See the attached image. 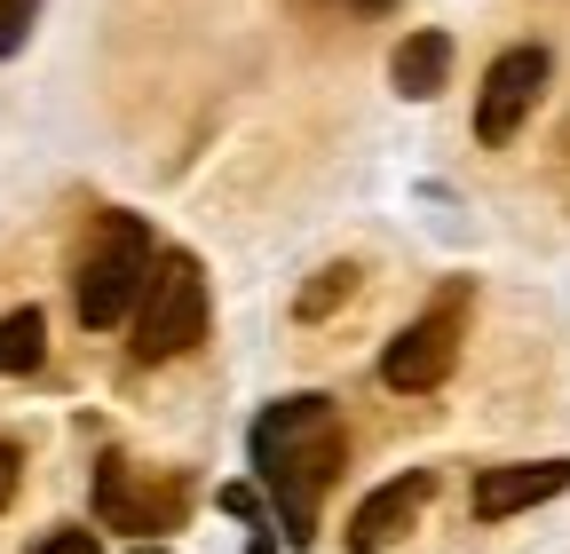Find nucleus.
<instances>
[{
	"instance_id": "obj_1",
	"label": "nucleus",
	"mask_w": 570,
	"mask_h": 554,
	"mask_svg": "<svg viewBox=\"0 0 570 554\" xmlns=\"http://www.w3.org/2000/svg\"><path fill=\"white\" fill-rule=\"evenodd\" d=\"M246 452H254L262 492L277 499L285 546H309V538H317V507H325V492H333L341 467H348V436H341L333 396H317V388L277 396L262 421H254Z\"/></svg>"
},
{
	"instance_id": "obj_2",
	"label": "nucleus",
	"mask_w": 570,
	"mask_h": 554,
	"mask_svg": "<svg viewBox=\"0 0 570 554\" xmlns=\"http://www.w3.org/2000/svg\"><path fill=\"white\" fill-rule=\"evenodd\" d=\"M127 349L142 357V365H167V357H190L198 340H206V269H198V254H183V246H159L151 254V269H142V294H135V309H127Z\"/></svg>"
},
{
	"instance_id": "obj_3",
	"label": "nucleus",
	"mask_w": 570,
	"mask_h": 554,
	"mask_svg": "<svg viewBox=\"0 0 570 554\" xmlns=\"http://www.w3.org/2000/svg\"><path fill=\"white\" fill-rule=\"evenodd\" d=\"M151 222L142 215H104L88 254H80V277H71V309H80L88 333H119L135 294H142V269H151Z\"/></svg>"
},
{
	"instance_id": "obj_4",
	"label": "nucleus",
	"mask_w": 570,
	"mask_h": 554,
	"mask_svg": "<svg viewBox=\"0 0 570 554\" xmlns=\"http://www.w3.org/2000/svg\"><path fill=\"white\" fill-rule=\"evenodd\" d=\"M190 515V483L175 467H135V459H104L96 467V523L104 531H135V538H151V531H175Z\"/></svg>"
},
{
	"instance_id": "obj_5",
	"label": "nucleus",
	"mask_w": 570,
	"mask_h": 554,
	"mask_svg": "<svg viewBox=\"0 0 570 554\" xmlns=\"http://www.w3.org/2000/svg\"><path fill=\"white\" fill-rule=\"evenodd\" d=\"M460 365V294H444L428 317H412L389 349H381V380L396 396H428V388H444Z\"/></svg>"
},
{
	"instance_id": "obj_6",
	"label": "nucleus",
	"mask_w": 570,
	"mask_h": 554,
	"mask_svg": "<svg viewBox=\"0 0 570 554\" xmlns=\"http://www.w3.org/2000/svg\"><path fill=\"white\" fill-rule=\"evenodd\" d=\"M547 48H508V56H491V72H483V96H475V135L499 151V144H515L531 103L547 96Z\"/></svg>"
},
{
	"instance_id": "obj_7",
	"label": "nucleus",
	"mask_w": 570,
	"mask_h": 554,
	"mask_svg": "<svg viewBox=\"0 0 570 554\" xmlns=\"http://www.w3.org/2000/svg\"><path fill=\"white\" fill-rule=\"evenodd\" d=\"M428 499H436V467L389 475L381 492L356 499V515H348V554H389V546H396V538L428 515Z\"/></svg>"
},
{
	"instance_id": "obj_8",
	"label": "nucleus",
	"mask_w": 570,
	"mask_h": 554,
	"mask_svg": "<svg viewBox=\"0 0 570 554\" xmlns=\"http://www.w3.org/2000/svg\"><path fill=\"white\" fill-rule=\"evenodd\" d=\"M562 492H570V459H515V467H483L468 507H475V523H508V515L562 499Z\"/></svg>"
},
{
	"instance_id": "obj_9",
	"label": "nucleus",
	"mask_w": 570,
	"mask_h": 554,
	"mask_svg": "<svg viewBox=\"0 0 570 554\" xmlns=\"http://www.w3.org/2000/svg\"><path fill=\"white\" fill-rule=\"evenodd\" d=\"M389 80H396V96L404 103H436L444 96V80H452V32H404L396 40V56H389Z\"/></svg>"
},
{
	"instance_id": "obj_10",
	"label": "nucleus",
	"mask_w": 570,
	"mask_h": 554,
	"mask_svg": "<svg viewBox=\"0 0 570 554\" xmlns=\"http://www.w3.org/2000/svg\"><path fill=\"white\" fill-rule=\"evenodd\" d=\"M40 357H48V317L24 301V309L0 317V373H32Z\"/></svg>"
},
{
	"instance_id": "obj_11",
	"label": "nucleus",
	"mask_w": 570,
	"mask_h": 554,
	"mask_svg": "<svg viewBox=\"0 0 570 554\" xmlns=\"http://www.w3.org/2000/svg\"><path fill=\"white\" fill-rule=\"evenodd\" d=\"M348 294H356V269H348V261H333V269H317L309 286H302V301H294V309H302V325H317V317H333Z\"/></svg>"
},
{
	"instance_id": "obj_12",
	"label": "nucleus",
	"mask_w": 570,
	"mask_h": 554,
	"mask_svg": "<svg viewBox=\"0 0 570 554\" xmlns=\"http://www.w3.org/2000/svg\"><path fill=\"white\" fill-rule=\"evenodd\" d=\"M32 24H40V0H0V63H9V56H24Z\"/></svg>"
},
{
	"instance_id": "obj_13",
	"label": "nucleus",
	"mask_w": 570,
	"mask_h": 554,
	"mask_svg": "<svg viewBox=\"0 0 570 554\" xmlns=\"http://www.w3.org/2000/svg\"><path fill=\"white\" fill-rule=\"evenodd\" d=\"M17 483H24V444H17V436H0V515H9Z\"/></svg>"
},
{
	"instance_id": "obj_14",
	"label": "nucleus",
	"mask_w": 570,
	"mask_h": 554,
	"mask_svg": "<svg viewBox=\"0 0 570 554\" xmlns=\"http://www.w3.org/2000/svg\"><path fill=\"white\" fill-rule=\"evenodd\" d=\"M32 554H104V546H96V531H80V523H63V531H48V538H40Z\"/></svg>"
},
{
	"instance_id": "obj_15",
	"label": "nucleus",
	"mask_w": 570,
	"mask_h": 554,
	"mask_svg": "<svg viewBox=\"0 0 570 554\" xmlns=\"http://www.w3.org/2000/svg\"><path fill=\"white\" fill-rule=\"evenodd\" d=\"M214 499H223L230 515H262V499H254V483H223V492H214Z\"/></svg>"
},
{
	"instance_id": "obj_16",
	"label": "nucleus",
	"mask_w": 570,
	"mask_h": 554,
	"mask_svg": "<svg viewBox=\"0 0 570 554\" xmlns=\"http://www.w3.org/2000/svg\"><path fill=\"white\" fill-rule=\"evenodd\" d=\"M348 9H365V17H389V9H396V0H348Z\"/></svg>"
},
{
	"instance_id": "obj_17",
	"label": "nucleus",
	"mask_w": 570,
	"mask_h": 554,
	"mask_svg": "<svg viewBox=\"0 0 570 554\" xmlns=\"http://www.w3.org/2000/svg\"><path fill=\"white\" fill-rule=\"evenodd\" d=\"M135 554H167V546H159V538H142V546H135Z\"/></svg>"
}]
</instances>
